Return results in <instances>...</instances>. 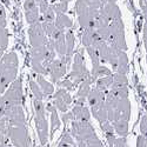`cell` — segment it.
<instances>
[{
    "label": "cell",
    "mask_w": 147,
    "mask_h": 147,
    "mask_svg": "<svg viewBox=\"0 0 147 147\" xmlns=\"http://www.w3.org/2000/svg\"><path fill=\"white\" fill-rule=\"evenodd\" d=\"M19 59L16 52L5 53L0 58V94L18 78Z\"/></svg>",
    "instance_id": "obj_1"
},
{
    "label": "cell",
    "mask_w": 147,
    "mask_h": 147,
    "mask_svg": "<svg viewBox=\"0 0 147 147\" xmlns=\"http://www.w3.org/2000/svg\"><path fill=\"white\" fill-rule=\"evenodd\" d=\"M22 79L21 77H19L9 85L7 90L0 96V115L12 106L22 105Z\"/></svg>",
    "instance_id": "obj_2"
},
{
    "label": "cell",
    "mask_w": 147,
    "mask_h": 147,
    "mask_svg": "<svg viewBox=\"0 0 147 147\" xmlns=\"http://www.w3.org/2000/svg\"><path fill=\"white\" fill-rule=\"evenodd\" d=\"M33 107L35 112V127L36 132H38V137L40 140V144L45 146L48 141V137H50V132H48V122L46 119V108L42 102V100L33 99Z\"/></svg>",
    "instance_id": "obj_3"
},
{
    "label": "cell",
    "mask_w": 147,
    "mask_h": 147,
    "mask_svg": "<svg viewBox=\"0 0 147 147\" xmlns=\"http://www.w3.org/2000/svg\"><path fill=\"white\" fill-rule=\"evenodd\" d=\"M108 40L107 44L117 48L120 51H125L127 46H126V40H125V25L122 19H117V20H112L108 25Z\"/></svg>",
    "instance_id": "obj_4"
},
{
    "label": "cell",
    "mask_w": 147,
    "mask_h": 147,
    "mask_svg": "<svg viewBox=\"0 0 147 147\" xmlns=\"http://www.w3.org/2000/svg\"><path fill=\"white\" fill-rule=\"evenodd\" d=\"M90 76V72L86 68L85 65V59H84V51L80 50L74 54V59H73V66H72V72L69 73L68 79L76 85V87L80 82H82L85 79Z\"/></svg>",
    "instance_id": "obj_5"
},
{
    "label": "cell",
    "mask_w": 147,
    "mask_h": 147,
    "mask_svg": "<svg viewBox=\"0 0 147 147\" xmlns=\"http://www.w3.org/2000/svg\"><path fill=\"white\" fill-rule=\"evenodd\" d=\"M69 133L77 142L79 141L86 142L88 139L98 137L90 121H77V120L72 121Z\"/></svg>",
    "instance_id": "obj_6"
},
{
    "label": "cell",
    "mask_w": 147,
    "mask_h": 147,
    "mask_svg": "<svg viewBox=\"0 0 147 147\" xmlns=\"http://www.w3.org/2000/svg\"><path fill=\"white\" fill-rule=\"evenodd\" d=\"M8 140L13 147H30V136L26 126H9L8 125Z\"/></svg>",
    "instance_id": "obj_7"
},
{
    "label": "cell",
    "mask_w": 147,
    "mask_h": 147,
    "mask_svg": "<svg viewBox=\"0 0 147 147\" xmlns=\"http://www.w3.org/2000/svg\"><path fill=\"white\" fill-rule=\"evenodd\" d=\"M69 63H71V59L63 55V57H60V59H54L50 64V66H48V68H47V72H48V74H50V77L52 79V82L60 81V79L66 74L67 65Z\"/></svg>",
    "instance_id": "obj_8"
},
{
    "label": "cell",
    "mask_w": 147,
    "mask_h": 147,
    "mask_svg": "<svg viewBox=\"0 0 147 147\" xmlns=\"http://www.w3.org/2000/svg\"><path fill=\"white\" fill-rule=\"evenodd\" d=\"M1 115L6 118L9 126H26V119L22 105H16L7 108Z\"/></svg>",
    "instance_id": "obj_9"
},
{
    "label": "cell",
    "mask_w": 147,
    "mask_h": 147,
    "mask_svg": "<svg viewBox=\"0 0 147 147\" xmlns=\"http://www.w3.org/2000/svg\"><path fill=\"white\" fill-rule=\"evenodd\" d=\"M28 36H30V44H31L32 48L46 46L47 42H48V39H47L44 30H42V26H41L40 21L30 25Z\"/></svg>",
    "instance_id": "obj_10"
},
{
    "label": "cell",
    "mask_w": 147,
    "mask_h": 147,
    "mask_svg": "<svg viewBox=\"0 0 147 147\" xmlns=\"http://www.w3.org/2000/svg\"><path fill=\"white\" fill-rule=\"evenodd\" d=\"M24 11H25V18L30 25L40 21V12L35 0H25Z\"/></svg>",
    "instance_id": "obj_11"
},
{
    "label": "cell",
    "mask_w": 147,
    "mask_h": 147,
    "mask_svg": "<svg viewBox=\"0 0 147 147\" xmlns=\"http://www.w3.org/2000/svg\"><path fill=\"white\" fill-rule=\"evenodd\" d=\"M100 13L102 16H105L106 18H108L111 21L121 19V12H120L117 3L112 1V0H106V3L100 8Z\"/></svg>",
    "instance_id": "obj_12"
},
{
    "label": "cell",
    "mask_w": 147,
    "mask_h": 147,
    "mask_svg": "<svg viewBox=\"0 0 147 147\" xmlns=\"http://www.w3.org/2000/svg\"><path fill=\"white\" fill-rule=\"evenodd\" d=\"M93 84L91 76H88L82 82L79 84V90L77 93V99H76V105H80V106H85L86 102V98L91 91V85Z\"/></svg>",
    "instance_id": "obj_13"
},
{
    "label": "cell",
    "mask_w": 147,
    "mask_h": 147,
    "mask_svg": "<svg viewBox=\"0 0 147 147\" xmlns=\"http://www.w3.org/2000/svg\"><path fill=\"white\" fill-rule=\"evenodd\" d=\"M46 111L51 113V137H53V134L55 133L57 129L60 128L61 126V121H60V118L58 115V111L57 108L54 107V105L52 102H48L46 106Z\"/></svg>",
    "instance_id": "obj_14"
},
{
    "label": "cell",
    "mask_w": 147,
    "mask_h": 147,
    "mask_svg": "<svg viewBox=\"0 0 147 147\" xmlns=\"http://www.w3.org/2000/svg\"><path fill=\"white\" fill-rule=\"evenodd\" d=\"M90 112L92 113V115L99 121V124H104L105 121H107V108H106V105H105V101L99 104V105H95V106H92Z\"/></svg>",
    "instance_id": "obj_15"
},
{
    "label": "cell",
    "mask_w": 147,
    "mask_h": 147,
    "mask_svg": "<svg viewBox=\"0 0 147 147\" xmlns=\"http://www.w3.org/2000/svg\"><path fill=\"white\" fill-rule=\"evenodd\" d=\"M71 112H72L73 117H74V120H77V121H90V119H91V112H90L88 107H86V106L76 105Z\"/></svg>",
    "instance_id": "obj_16"
},
{
    "label": "cell",
    "mask_w": 147,
    "mask_h": 147,
    "mask_svg": "<svg viewBox=\"0 0 147 147\" xmlns=\"http://www.w3.org/2000/svg\"><path fill=\"white\" fill-rule=\"evenodd\" d=\"M129 71V66H128V58L125 51H118V66H117V71L115 73L119 74L126 76Z\"/></svg>",
    "instance_id": "obj_17"
},
{
    "label": "cell",
    "mask_w": 147,
    "mask_h": 147,
    "mask_svg": "<svg viewBox=\"0 0 147 147\" xmlns=\"http://www.w3.org/2000/svg\"><path fill=\"white\" fill-rule=\"evenodd\" d=\"M105 96H106V93L105 92H101L96 88H93L90 91L87 98H86V101L88 102L90 107L92 106H95V105H99L101 102L105 101Z\"/></svg>",
    "instance_id": "obj_18"
},
{
    "label": "cell",
    "mask_w": 147,
    "mask_h": 147,
    "mask_svg": "<svg viewBox=\"0 0 147 147\" xmlns=\"http://www.w3.org/2000/svg\"><path fill=\"white\" fill-rule=\"evenodd\" d=\"M91 79L93 82H95L96 79L102 78V77H108L112 76V71L107 68L105 65H98V66H92V71L90 73Z\"/></svg>",
    "instance_id": "obj_19"
},
{
    "label": "cell",
    "mask_w": 147,
    "mask_h": 147,
    "mask_svg": "<svg viewBox=\"0 0 147 147\" xmlns=\"http://www.w3.org/2000/svg\"><path fill=\"white\" fill-rule=\"evenodd\" d=\"M112 78H113V82H112L111 88L109 90H125V91H128V84H127L126 76L119 74V73H114V74H112Z\"/></svg>",
    "instance_id": "obj_20"
},
{
    "label": "cell",
    "mask_w": 147,
    "mask_h": 147,
    "mask_svg": "<svg viewBox=\"0 0 147 147\" xmlns=\"http://www.w3.org/2000/svg\"><path fill=\"white\" fill-rule=\"evenodd\" d=\"M54 25H55V27H57L58 30L65 32V30H68V28L72 27L73 21H72L71 18L67 17L66 14H59V16L55 17Z\"/></svg>",
    "instance_id": "obj_21"
},
{
    "label": "cell",
    "mask_w": 147,
    "mask_h": 147,
    "mask_svg": "<svg viewBox=\"0 0 147 147\" xmlns=\"http://www.w3.org/2000/svg\"><path fill=\"white\" fill-rule=\"evenodd\" d=\"M36 84L39 85V87L42 91V93H44L45 96L46 95H51L52 93H54V86H53V84L48 82L42 76L36 74Z\"/></svg>",
    "instance_id": "obj_22"
},
{
    "label": "cell",
    "mask_w": 147,
    "mask_h": 147,
    "mask_svg": "<svg viewBox=\"0 0 147 147\" xmlns=\"http://www.w3.org/2000/svg\"><path fill=\"white\" fill-rule=\"evenodd\" d=\"M114 133H117L120 138H126L128 134V121L126 120H117L112 122Z\"/></svg>",
    "instance_id": "obj_23"
},
{
    "label": "cell",
    "mask_w": 147,
    "mask_h": 147,
    "mask_svg": "<svg viewBox=\"0 0 147 147\" xmlns=\"http://www.w3.org/2000/svg\"><path fill=\"white\" fill-rule=\"evenodd\" d=\"M65 41H66V54L68 59H72V55L74 53V45H76V38L72 31H68L65 33Z\"/></svg>",
    "instance_id": "obj_24"
},
{
    "label": "cell",
    "mask_w": 147,
    "mask_h": 147,
    "mask_svg": "<svg viewBox=\"0 0 147 147\" xmlns=\"http://www.w3.org/2000/svg\"><path fill=\"white\" fill-rule=\"evenodd\" d=\"M112 82H113V78H112V76L99 78V79H96V80H95V88H96V90H99V91H101V92L107 93L108 90L111 88Z\"/></svg>",
    "instance_id": "obj_25"
},
{
    "label": "cell",
    "mask_w": 147,
    "mask_h": 147,
    "mask_svg": "<svg viewBox=\"0 0 147 147\" xmlns=\"http://www.w3.org/2000/svg\"><path fill=\"white\" fill-rule=\"evenodd\" d=\"M8 46V31L5 26L0 25V58L4 55V52Z\"/></svg>",
    "instance_id": "obj_26"
},
{
    "label": "cell",
    "mask_w": 147,
    "mask_h": 147,
    "mask_svg": "<svg viewBox=\"0 0 147 147\" xmlns=\"http://www.w3.org/2000/svg\"><path fill=\"white\" fill-rule=\"evenodd\" d=\"M86 51L91 58L92 66L100 65V58H99V53H98V48L94 46H88V47H86Z\"/></svg>",
    "instance_id": "obj_27"
},
{
    "label": "cell",
    "mask_w": 147,
    "mask_h": 147,
    "mask_svg": "<svg viewBox=\"0 0 147 147\" xmlns=\"http://www.w3.org/2000/svg\"><path fill=\"white\" fill-rule=\"evenodd\" d=\"M30 88H31V91H32V93H33L34 99H38V100H44L45 95H44L42 91L40 90L39 85L36 84V81H34V80H30Z\"/></svg>",
    "instance_id": "obj_28"
},
{
    "label": "cell",
    "mask_w": 147,
    "mask_h": 147,
    "mask_svg": "<svg viewBox=\"0 0 147 147\" xmlns=\"http://www.w3.org/2000/svg\"><path fill=\"white\" fill-rule=\"evenodd\" d=\"M31 65H32V69L36 73V74H40V76H45V74H48L47 72V68L42 65V63L38 60H31Z\"/></svg>",
    "instance_id": "obj_29"
},
{
    "label": "cell",
    "mask_w": 147,
    "mask_h": 147,
    "mask_svg": "<svg viewBox=\"0 0 147 147\" xmlns=\"http://www.w3.org/2000/svg\"><path fill=\"white\" fill-rule=\"evenodd\" d=\"M54 20H55V13H54V11H53L52 5H51L42 13V17L40 18V22L41 21H44V22H54Z\"/></svg>",
    "instance_id": "obj_30"
},
{
    "label": "cell",
    "mask_w": 147,
    "mask_h": 147,
    "mask_svg": "<svg viewBox=\"0 0 147 147\" xmlns=\"http://www.w3.org/2000/svg\"><path fill=\"white\" fill-rule=\"evenodd\" d=\"M54 96L60 98V99H61V100H64L68 106L72 104V96H71L69 92L66 91V90H64V88H59V90L54 93Z\"/></svg>",
    "instance_id": "obj_31"
},
{
    "label": "cell",
    "mask_w": 147,
    "mask_h": 147,
    "mask_svg": "<svg viewBox=\"0 0 147 147\" xmlns=\"http://www.w3.org/2000/svg\"><path fill=\"white\" fill-rule=\"evenodd\" d=\"M53 7V11H54V13L57 16L59 14H65L67 9H68V3H64V1H59L54 5H52Z\"/></svg>",
    "instance_id": "obj_32"
},
{
    "label": "cell",
    "mask_w": 147,
    "mask_h": 147,
    "mask_svg": "<svg viewBox=\"0 0 147 147\" xmlns=\"http://www.w3.org/2000/svg\"><path fill=\"white\" fill-rule=\"evenodd\" d=\"M40 24H41L42 30H44L46 36H48V38H50V36L54 33V31L57 30V27H55V25H54V22H44V21H41Z\"/></svg>",
    "instance_id": "obj_33"
},
{
    "label": "cell",
    "mask_w": 147,
    "mask_h": 147,
    "mask_svg": "<svg viewBox=\"0 0 147 147\" xmlns=\"http://www.w3.org/2000/svg\"><path fill=\"white\" fill-rule=\"evenodd\" d=\"M101 129H102V131H104V133H105V137L115 136V133H114V128H113L112 122H109L108 120H107V121H105L104 124H101Z\"/></svg>",
    "instance_id": "obj_34"
},
{
    "label": "cell",
    "mask_w": 147,
    "mask_h": 147,
    "mask_svg": "<svg viewBox=\"0 0 147 147\" xmlns=\"http://www.w3.org/2000/svg\"><path fill=\"white\" fill-rule=\"evenodd\" d=\"M58 85H59V87L60 88H64V90H66V91H73L76 88V85L73 84L69 79H65V80H61V81H58L57 82Z\"/></svg>",
    "instance_id": "obj_35"
},
{
    "label": "cell",
    "mask_w": 147,
    "mask_h": 147,
    "mask_svg": "<svg viewBox=\"0 0 147 147\" xmlns=\"http://www.w3.org/2000/svg\"><path fill=\"white\" fill-rule=\"evenodd\" d=\"M60 141L64 142V144H67V145H71L73 147H76V141H74V139H73V137L71 136L69 131H67V129L64 132V134H63V137H61V140Z\"/></svg>",
    "instance_id": "obj_36"
},
{
    "label": "cell",
    "mask_w": 147,
    "mask_h": 147,
    "mask_svg": "<svg viewBox=\"0 0 147 147\" xmlns=\"http://www.w3.org/2000/svg\"><path fill=\"white\" fill-rule=\"evenodd\" d=\"M140 132H141V136L147 138V113H145L141 118L140 121Z\"/></svg>",
    "instance_id": "obj_37"
},
{
    "label": "cell",
    "mask_w": 147,
    "mask_h": 147,
    "mask_svg": "<svg viewBox=\"0 0 147 147\" xmlns=\"http://www.w3.org/2000/svg\"><path fill=\"white\" fill-rule=\"evenodd\" d=\"M61 121L66 125H68V122H72L74 121V117H73L72 112H66V113H63V115H61Z\"/></svg>",
    "instance_id": "obj_38"
},
{
    "label": "cell",
    "mask_w": 147,
    "mask_h": 147,
    "mask_svg": "<svg viewBox=\"0 0 147 147\" xmlns=\"http://www.w3.org/2000/svg\"><path fill=\"white\" fill-rule=\"evenodd\" d=\"M0 25H3L6 27L7 21H6V11L4 8V6L0 4Z\"/></svg>",
    "instance_id": "obj_39"
},
{
    "label": "cell",
    "mask_w": 147,
    "mask_h": 147,
    "mask_svg": "<svg viewBox=\"0 0 147 147\" xmlns=\"http://www.w3.org/2000/svg\"><path fill=\"white\" fill-rule=\"evenodd\" d=\"M137 147H147V138L140 134L137 138Z\"/></svg>",
    "instance_id": "obj_40"
},
{
    "label": "cell",
    "mask_w": 147,
    "mask_h": 147,
    "mask_svg": "<svg viewBox=\"0 0 147 147\" xmlns=\"http://www.w3.org/2000/svg\"><path fill=\"white\" fill-rule=\"evenodd\" d=\"M140 7L145 14V19H147V0H140Z\"/></svg>",
    "instance_id": "obj_41"
},
{
    "label": "cell",
    "mask_w": 147,
    "mask_h": 147,
    "mask_svg": "<svg viewBox=\"0 0 147 147\" xmlns=\"http://www.w3.org/2000/svg\"><path fill=\"white\" fill-rule=\"evenodd\" d=\"M144 40H147V19H145V25H144Z\"/></svg>",
    "instance_id": "obj_42"
},
{
    "label": "cell",
    "mask_w": 147,
    "mask_h": 147,
    "mask_svg": "<svg viewBox=\"0 0 147 147\" xmlns=\"http://www.w3.org/2000/svg\"><path fill=\"white\" fill-rule=\"evenodd\" d=\"M144 42H145V50L147 52V40H144Z\"/></svg>",
    "instance_id": "obj_43"
},
{
    "label": "cell",
    "mask_w": 147,
    "mask_h": 147,
    "mask_svg": "<svg viewBox=\"0 0 147 147\" xmlns=\"http://www.w3.org/2000/svg\"><path fill=\"white\" fill-rule=\"evenodd\" d=\"M6 147H13V146H12V145H9V144H7V145H6Z\"/></svg>",
    "instance_id": "obj_44"
},
{
    "label": "cell",
    "mask_w": 147,
    "mask_h": 147,
    "mask_svg": "<svg viewBox=\"0 0 147 147\" xmlns=\"http://www.w3.org/2000/svg\"><path fill=\"white\" fill-rule=\"evenodd\" d=\"M36 147H44V146H42V145H40V146H36Z\"/></svg>",
    "instance_id": "obj_45"
},
{
    "label": "cell",
    "mask_w": 147,
    "mask_h": 147,
    "mask_svg": "<svg viewBox=\"0 0 147 147\" xmlns=\"http://www.w3.org/2000/svg\"><path fill=\"white\" fill-rule=\"evenodd\" d=\"M146 64H147V55H146Z\"/></svg>",
    "instance_id": "obj_46"
},
{
    "label": "cell",
    "mask_w": 147,
    "mask_h": 147,
    "mask_svg": "<svg viewBox=\"0 0 147 147\" xmlns=\"http://www.w3.org/2000/svg\"><path fill=\"white\" fill-rule=\"evenodd\" d=\"M112 1H114V3H117V0H112Z\"/></svg>",
    "instance_id": "obj_47"
}]
</instances>
